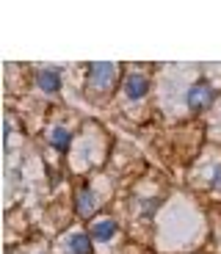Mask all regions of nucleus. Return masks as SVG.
Returning <instances> with one entry per match:
<instances>
[{"label":"nucleus","instance_id":"nucleus-1","mask_svg":"<svg viewBox=\"0 0 221 254\" xmlns=\"http://www.w3.org/2000/svg\"><path fill=\"white\" fill-rule=\"evenodd\" d=\"M86 77H88V89L91 91L108 94L116 86V80H119V66L116 64H108V61H94V64H88Z\"/></svg>","mask_w":221,"mask_h":254},{"label":"nucleus","instance_id":"nucleus-2","mask_svg":"<svg viewBox=\"0 0 221 254\" xmlns=\"http://www.w3.org/2000/svg\"><path fill=\"white\" fill-rule=\"evenodd\" d=\"M216 97H219V89H216L208 77H199L185 91V105H188L191 114H202V111H208L216 102Z\"/></svg>","mask_w":221,"mask_h":254},{"label":"nucleus","instance_id":"nucleus-3","mask_svg":"<svg viewBox=\"0 0 221 254\" xmlns=\"http://www.w3.org/2000/svg\"><path fill=\"white\" fill-rule=\"evenodd\" d=\"M149 89H152V80L144 75V72H127L125 80H122V94H125V100H130V102L144 100V97L149 94Z\"/></svg>","mask_w":221,"mask_h":254},{"label":"nucleus","instance_id":"nucleus-4","mask_svg":"<svg viewBox=\"0 0 221 254\" xmlns=\"http://www.w3.org/2000/svg\"><path fill=\"white\" fill-rule=\"evenodd\" d=\"M97 207H100V199H97L94 188L86 183L80 190H77V196H75V210H77V216H80V218H91V216L97 213Z\"/></svg>","mask_w":221,"mask_h":254},{"label":"nucleus","instance_id":"nucleus-5","mask_svg":"<svg viewBox=\"0 0 221 254\" xmlns=\"http://www.w3.org/2000/svg\"><path fill=\"white\" fill-rule=\"evenodd\" d=\"M88 235L94 238L97 243H111L119 235V224H116L114 218H100V221H94L88 227Z\"/></svg>","mask_w":221,"mask_h":254},{"label":"nucleus","instance_id":"nucleus-6","mask_svg":"<svg viewBox=\"0 0 221 254\" xmlns=\"http://www.w3.org/2000/svg\"><path fill=\"white\" fill-rule=\"evenodd\" d=\"M36 86L44 91V94H58L61 91V72L56 66H44V69L36 72Z\"/></svg>","mask_w":221,"mask_h":254},{"label":"nucleus","instance_id":"nucleus-7","mask_svg":"<svg viewBox=\"0 0 221 254\" xmlns=\"http://www.w3.org/2000/svg\"><path fill=\"white\" fill-rule=\"evenodd\" d=\"M67 249L72 254H91L94 252V238L88 235V232H72L67 238Z\"/></svg>","mask_w":221,"mask_h":254},{"label":"nucleus","instance_id":"nucleus-8","mask_svg":"<svg viewBox=\"0 0 221 254\" xmlns=\"http://www.w3.org/2000/svg\"><path fill=\"white\" fill-rule=\"evenodd\" d=\"M50 146L56 149V152H67V149L72 146V133L67 130V127H61V125L53 127L50 130Z\"/></svg>","mask_w":221,"mask_h":254},{"label":"nucleus","instance_id":"nucleus-9","mask_svg":"<svg viewBox=\"0 0 221 254\" xmlns=\"http://www.w3.org/2000/svg\"><path fill=\"white\" fill-rule=\"evenodd\" d=\"M210 188L221 190V163H216L213 169H210Z\"/></svg>","mask_w":221,"mask_h":254},{"label":"nucleus","instance_id":"nucleus-10","mask_svg":"<svg viewBox=\"0 0 221 254\" xmlns=\"http://www.w3.org/2000/svg\"><path fill=\"white\" fill-rule=\"evenodd\" d=\"M39 254H47V252H39Z\"/></svg>","mask_w":221,"mask_h":254}]
</instances>
